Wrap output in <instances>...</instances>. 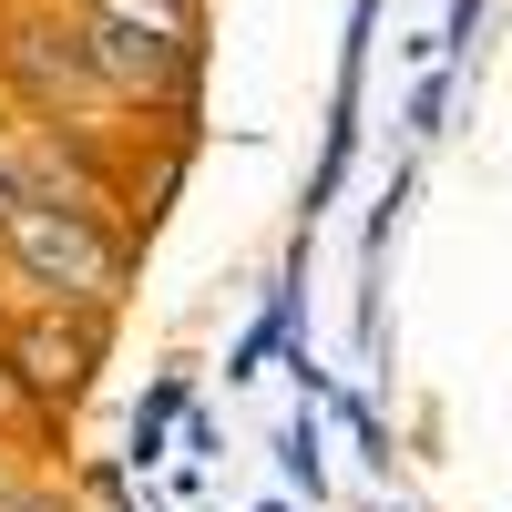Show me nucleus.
I'll list each match as a JSON object with an SVG mask.
<instances>
[{
	"label": "nucleus",
	"instance_id": "f257e3e1",
	"mask_svg": "<svg viewBox=\"0 0 512 512\" xmlns=\"http://www.w3.org/2000/svg\"><path fill=\"white\" fill-rule=\"evenodd\" d=\"M0 297L11 308H113L123 297V226L72 195H21L0 205Z\"/></svg>",
	"mask_w": 512,
	"mask_h": 512
},
{
	"label": "nucleus",
	"instance_id": "f03ea898",
	"mask_svg": "<svg viewBox=\"0 0 512 512\" xmlns=\"http://www.w3.org/2000/svg\"><path fill=\"white\" fill-rule=\"evenodd\" d=\"M0 359H11V379L31 390L41 420H62L103 369V318L93 308H11L0 318Z\"/></svg>",
	"mask_w": 512,
	"mask_h": 512
},
{
	"label": "nucleus",
	"instance_id": "7ed1b4c3",
	"mask_svg": "<svg viewBox=\"0 0 512 512\" xmlns=\"http://www.w3.org/2000/svg\"><path fill=\"white\" fill-rule=\"evenodd\" d=\"M52 11L72 21V52H82V72H93L103 103H175V93H185L195 41H164V31L113 21V11H72V0H52Z\"/></svg>",
	"mask_w": 512,
	"mask_h": 512
},
{
	"label": "nucleus",
	"instance_id": "20e7f679",
	"mask_svg": "<svg viewBox=\"0 0 512 512\" xmlns=\"http://www.w3.org/2000/svg\"><path fill=\"white\" fill-rule=\"evenodd\" d=\"M0 82L31 103V123H62V103H103L93 72H82V52H72V21L52 11V0L21 11V21H0Z\"/></svg>",
	"mask_w": 512,
	"mask_h": 512
},
{
	"label": "nucleus",
	"instance_id": "39448f33",
	"mask_svg": "<svg viewBox=\"0 0 512 512\" xmlns=\"http://www.w3.org/2000/svg\"><path fill=\"white\" fill-rule=\"evenodd\" d=\"M31 420H41V410H31V390H21V379H11V359H0V441H21Z\"/></svg>",
	"mask_w": 512,
	"mask_h": 512
},
{
	"label": "nucleus",
	"instance_id": "423d86ee",
	"mask_svg": "<svg viewBox=\"0 0 512 512\" xmlns=\"http://www.w3.org/2000/svg\"><path fill=\"white\" fill-rule=\"evenodd\" d=\"M21 492V461H11V441H0V502H11Z\"/></svg>",
	"mask_w": 512,
	"mask_h": 512
},
{
	"label": "nucleus",
	"instance_id": "0eeeda50",
	"mask_svg": "<svg viewBox=\"0 0 512 512\" xmlns=\"http://www.w3.org/2000/svg\"><path fill=\"white\" fill-rule=\"evenodd\" d=\"M0 205H11V175H0Z\"/></svg>",
	"mask_w": 512,
	"mask_h": 512
},
{
	"label": "nucleus",
	"instance_id": "6e6552de",
	"mask_svg": "<svg viewBox=\"0 0 512 512\" xmlns=\"http://www.w3.org/2000/svg\"><path fill=\"white\" fill-rule=\"evenodd\" d=\"M0 318H11V297H0Z\"/></svg>",
	"mask_w": 512,
	"mask_h": 512
}]
</instances>
